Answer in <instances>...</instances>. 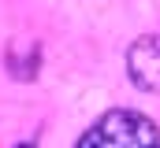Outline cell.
<instances>
[{
  "mask_svg": "<svg viewBox=\"0 0 160 148\" xmlns=\"http://www.w3.org/2000/svg\"><path fill=\"white\" fill-rule=\"evenodd\" d=\"M75 148H160V130L149 115L134 108H116L104 111L78 137Z\"/></svg>",
  "mask_w": 160,
  "mask_h": 148,
  "instance_id": "1",
  "label": "cell"
},
{
  "mask_svg": "<svg viewBox=\"0 0 160 148\" xmlns=\"http://www.w3.org/2000/svg\"><path fill=\"white\" fill-rule=\"evenodd\" d=\"M127 74L134 85L160 93V34H145L138 37L127 52Z\"/></svg>",
  "mask_w": 160,
  "mask_h": 148,
  "instance_id": "2",
  "label": "cell"
},
{
  "mask_svg": "<svg viewBox=\"0 0 160 148\" xmlns=\"http://www.w3.org/2000/svg\"><path fill=\"white\" fill-rule=\"evenodd\" d=\"M19 148H30V145H19Z\"/></svg>",
  "mask_w": 160,
  "mask_h": 148,
  "instance_id": "3",
  "label": "cell"
}]
</instances>
